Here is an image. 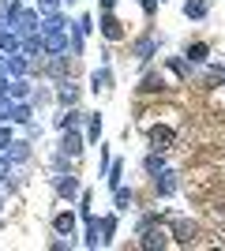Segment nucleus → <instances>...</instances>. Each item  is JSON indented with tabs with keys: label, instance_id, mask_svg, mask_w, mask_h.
<instances>
[{
	"label": "nucleus",
	"instance_id": "nucleus-12",
	"mask_svg": "<svg viewBox=\"0 0 225 251\" xmlns=\"http://www.w3.org/2000/svg\"><path fill=\"white\" fill-rule=\"evenodd\" d=\"M154 52H158V38H154V34H143L139 42H135V56H139V60L147 64L150 56H154Z\"/></svg>",
	"mask_w": 225,
	"mask_h": 251
},
{
	"label": "nucleus",
	"instance_id": "nucleus-23",
	"mask_svg": "<svg viewBox=\"0 0 225 251\" xmlns=\"http://www.w3.org/2000/svg\"><path fill=\"white\" fill-rule=\"evenodd\" d=\"M169 72H173V75H180V79H188V75H192V64L180 60V56H173V60H169Z\"/></svg>",
	"mask_w": 225,
	"mask_h": 251
},
{
	"label": "nucleus",
	"instance_id": "nucleus-34",
	"mask_svg": "<svg viewBox=\"0 0 225 251\" xmlns=\"http://www.w3.org/2000/svg\"><path fill=\"white\" fill-rule=\"evenodd\" d=\"M143 4V11H147V15H154V8H158V0H139Z\"/></svg>",
	"mask_w": 225,
	"mask_h": 251
},
{
	"label": "nucleus",
	"instance_id": "nucleus-24",
	"mask_svg": "<svg viewBox=\"0 0 225 251\" xmlns=\"http://www.w3.org/2000/svg\"><path fill=\"white\" fill-rule=\"evenodd\" d=\"M120 176H124V161H113V165H109V173H105L109 188H117V184H120Z\"/></svg>",
	"mask_w": 225,
	"mask_h": 251
},
{
	"label": "nucleus",
	"instance_id": "nucleus-13",
	"mask_svg": "<svg viewBox=\"0 0 225 251\" xmlns=\"http://www.w3.org/2000/svg\"><path fill=\"white\" fill-rule=\"evenodd\" d=\"M8 98H11V101H26V98H30L26 75H19V79H11V83H8Z\"/></svg>",
	"mask_w": 225,
	"mask_h": 251
},
{
	"label": "nucleus",
	"instance_id": "nucleus-15",
	"mask_svg": "<svg viewBox=\"0 0 225 251\" xmlns=\"http://www.w3.org/2000/svg\"><path fill=\"white\" fill-rule=\"evenodd\" d=\"M113 86V72H109V64H101L94 75H90V90H109Z\"/></svg>",
	"mask_w": 225,
	"mask_h": 251
},
{
	"label": "nucleus",
	"instance_id": "nucleus-7",
	"mask_svg": "<svg viewBox=\"0 0 225 251\" xmlns=\"http://www.w3.org/2000/svg\"><path fill=\"white\" fill-rule=\"evenodd\" d=\"M56 101L64 105V109H72V105L79 101V86L68 83V79H60V83H56Z\"/></svg>",
	"mask_w": 225,
	"mask_h": 251
},
{
	"label": "nucleus",
	"instance_id": "nucleus-8",
	"mask_svg": "<svg viewBox=\"0 0 225 251\" xmlns=\"http://www.w3.org/2000/svg\"><path fill=\"white\" fill-rule=\"evenodd\" d=\"M0 52H4V56H8V52H19V34L11 30L4 19H0Z\"/></svg>",
	"mask_w": 225,
	"mask_h": 251
},
{
	"label": "nucleus",
	"instance_id": "nucleus-30",
	"mask_svg": "<svg viewBox=\"0 0 225 251\" xmlns=\"http://www.w3.org/2000/svg\"><path fill=\"white\" fill-rule=\"evenodd\" d=\"M8 176H11V157L4 154V150H0V184H4Z\"/></svg>",
	"mask_w": 225,
	"mask_h": 251
},
{
	"label": "nucleus",
	"instance_id": "nucleus-14",
	"mask_svg": "<svg viewBox=\"0 0 225 251\" xmlns=\"http://www.w3.org/2000/svg\"><path fill=\"white\" fill-rule=\"evenodd\" d=\"M158 90H165V79H161L158 72H147L139 79V94H158Z\"/></svg>",
	"mask_w": 225,
	"mask_h": 251
},
{
	"label": "nucleus",
	"instance_id": "nucleus-18",
	"mask_svg": "<svg viewBox=\"0 0 225 251\" xmlns=\"http://www.w3.org/2000/svg\"><path fill=\"white\" fill-rule=\"evenodd\" d=\"M188 64H206V56H210V49H206V42H195V45H188Z\"/></svg>",
	"mask_w": 225,
	"mask_h": 251
},
{
	"label": "nucleus",
	"instance_id": "nucleus-3",
	"mask_svg": "<svg viewBox=\"0 0 225 251\" xmlns=\"http://www.w3.org/2000/svg\"><path fill=\"white\" fill-rule=\"evenodd\" d=\"M98 30H101V38H105V42H120V38H124V23H120L113 11H101Z\"/></svg>",
	"mask_w": 225,
	"mask_h": 251
},
{
	"label": "nucleus",
	"instance_id": "nucleus-9",
	"mask_svg": "<svg viewBox=\"0 0 225 251\" xmlns=\"http://www.w3.org/2000/svg\"><path fill=\"white\" fill-rule=\"evenodd\" d=\"M195 232H199V225L180 218L176 225H173V240H176V244H192V240H195Z\"/></svg>",
	"mask_w": 225,
	"mask_h": 251
},
{
	"label": "nucleus",
	"instance_id": "nucleus-4",
	"mask_svg": "<svg viewBox=\"0 0 225 251\" xmlns=\"http://www.w3.org/2000/svg\"><path fill=\"white\" fill-rule=\"evenodd\" d=\"M56 195H60V199H68L72 202L75 195H79V176H75V173H56Z\"/></svg>",
	"mask_w": 225,
	"mask_h": 251
},
{
	"label": "nucleus",
	"instance_id": "nucleus-19",
	"mask_svg": "<svg viewBox=\"0 0 225 251\" xmlns=\"http://www.w3.org/2000/svg\"><path fill=\"white\" fill-rule=\"evenodd\" d=\"M113 199H117V210H128L131 202H135V191L124 188V184H117V188H113Z\"/></svg>",
	"mask_w": 225,
	"mask_h": 251
},
{
	"label": "nucleus",
	"instance_id": "nucleus-25",
	"mask_svg": "<svg viewBox=\"0 0 225 251\" xmlns=\"http://www.w3.org/2000/svg\"><path fill=\"white\" fill-rule=\"evenodd\" d=\"M161 169H165V161H161V154H158V150H154V154L147 157V173H150V176H158Z\"/></svg>",
	"mask_w": 225,
	"mask_h": 251
},
{
	"label": "nucleus",
	"instance_id": "nucleus-28",
	"mask_svg": "<svg viewBox=\"0 0 225 251\" xmlns=\"http://www.w3.org/2000/svg\"><path fill=\"white\" fill-rule=\"evenodd\" d=\"M90 30H94V19H90V15H79V23H75V34H83V38H86Z\"/></svg>",
	"mask_w": 225,
	"mask_h": 251
},
{
	"label": "nucleus",
	"instance_id": "nucleus-1",
	"mask_svg": "<svg viewBox=\"0 0 225 251\" xmlns=\"http://www.w3.org/2000/svg\"><path fill=\"white\" fill-rule=\"evenodd\" d=\"M68 26L72 23L56 11V15H45V23L38 26L42 30V49L45 52H68Z\"/></svg>",
	"mask_w": 225,
	"mask_h": 251
},
{
	"label": "nucleus",
	"instance_id": "nucleus-2",
	"mask_svg": "<svg viewBox=\"0 0 225 251\" xmlns=\"http://www.w3.org/2000/svg\"><path fill=\"white\" fill-rule=\"evenodd\" d=\"M147 139H150V150H158V154H165V150L176 143V131H173L169 124H154L147 131Z\"/></svg>",
	"mask_w": 225,
	"mask_h": 251
},
{
	"label": "nucleus",
	"instance_id": "nucleus-32",
	"mask_svg": "<svg viewBox=\"0 0 225 251\" xmlns=\"http://www.w3.org/2000/svg\"><path fill=\"white\" fill-rule=\"evenodd\" d=\"M11 147V127H4V120H0V150Z\"/></svg>",
	"mask_w": 225,
	"mask_h": 251
},
{
	"label": "nucleus",
	"instance_id": "nucleus-21",
	"mask_svg": "<svg viewBox=\"0 0 225 251\" xmlns=\"http://www.w3.org/2000/svg\"><path fill=\"white\" fill-rule=\"evenodd\" d=\"M79 120H83V113H79V109L72 105V109H68V113L56 120V127H60V131H64V127H79Z\"/></svg>",
	"mask_w": 225,
	"mask_h": 251
},
{
	"label": "nucleus",
	"instance_id": "nucleus-17",
	"mask_svg": "<svg viewBox=\"0 0 225 251\" xmlns=\"http://www.w3.org/2000/svg\"><path fill=\"white\" fill-rule=\"evenodd\" d=\"M4 154H8L11 161H26V157H30V143H23V139H11V147L4 150Z\"/></svg>",
	"mask_w": 225,
	"mask_h": 251
},
{
	"label": "nucleus",
	"instance_id": "nucleus-6",
	"mask_svg": "<svg viewBox=\"0 0 225 251\" xmlns=\"http://www.w3.org/2000/svg\"><path fill=\"white\" fill-rule=\"evenodd\" d=\"M60 154L64 157H79L83 154V135L75 127H64V139H60Z\"/></svg>",
	"mask_w": 225,
	"mask_h": 251
},
{
	"label": "nucleus",
	"instance_id": "nucleus-26",
	"mask_svg": "<svg viewBox=\"0 0 225 251\" xmlns=\"http://www.w3.org/2000/svg\"><path fill=\"white\" fill-rule=\"evenodd\" d=\"M49 75H53V79H60V75H64V52H53V64H49Z\"/></svg>",
	"mask_w": 225,
	"mask_h": 251
},
{
	"label": "nucleus",
	"instance_id": "nucleus-27",
	"mask_svg": "<svg viewBox=\"0 0 225 251\" xmlns=\"http://www.w3.org/2000/svg\"><path fill=\"white\" fill-rule=\"evenodd\" d=\"M11 105H15V101H11V98H8V90H4V94H0V120H4V124L11 120Z\"/></svg>",
	"mask_w": 225,
	"mask_h": 251
},
{
	"label": "nucleus",
	"instance_id": "nucleus-5",
	"mask_svg": "<svg viewBox=\"0 0 225 251\" xmlns=\"http://www.w3.org/2000/svg\"><path fill=\"white\" fill-rule=\"evenodd\" d=\"M139 248H147V251H154V248H169V232L150 225V229L139 232Z\"/></svg>",
	"mask_w": 225,
	"mask_h": 251
},
{
	"label": "nucleus",
	"instance_id": "nucleus-11",
	"mask_svg": "<svg viewBox=\"0 0 225 251\" xmlns=\"http://www.w3.org/2000/svg\"><path fill=\"white\" fill-rule=\"evenodd\" d=\"M154 188H158V195H173V191H176V173H173V169H161L158 176H154Z\"/></svg>",
	"mask_w": 225,
	"mask_h": 251
},
{
	"label": "nucleus",
	"instance_id": "nucleus-31",
	"mask_svg": "<svg viewBox=\"0 0 225 251\" xmlns=\"http://www.w3.org/2000/svg\"><path fill=\"white\" fill-rule=\"evenodd\" d=\"M38 8H42L45 15H56V11H60V0H38Z\"/></svg>",
	"mask_w": 225,
	"mask_h": 251
},
{
	"label": "nucleus",
	"instance_id": "nucleus-22",
	"mask_svg": "<svg viewBox=\"0 0 225 251\" xmlns=\"http://www.w3.org/2000/svg\"><path fill=\"white\" fill-rule=\"evenodd\" d=\"M117 236V214H109V218H101V244H109Z\"/></svg>",
	"mask_w": 225,
	"mask_h": 251
},
{
	"label": "nucleus",
	"instance_id": "nucleus-36",
	"mask_svg": "<svg viewBox=\"0 0 225 251\" xmlns=\"http://www.w3.org/2000/svg\"><path fill=\"white\" fill-rule=\"evenodd\" d=\"M0 210H4V199H0Z\"/></svg>",
	"mask_w": 225,
	"mask_h": 251
},
{
	"label": "nucleus",
	"instance_id": "nucleus-29",
	"mask_svg": "<svg viewBox=\"0 0 225 251\" xmlns=\"http://www.w3.org/2000/svg\"><path fill=\"white\" fill-rule=\"evenodd\" d=\"M86 139H90V143L101 139V116H90V131H86Z\"/></svg>",
	"mask_w": 225,
	"mask_h": 251
},
{
	"label": "nucleus",
	"instance_id": "nucleus-16",
	"mask_svg": "<svg viewBox=\"0 0 225 251\" xmlns=\"http://www.w3.org/2000/svg\"><path fill=\"white\" fill-rule=\"evenodd\" d=\"M206 11H210L206 0H184V15L188 19H206Z\"/></svg>",
	"mask_w": 225,
	"mask_h": 251
},
{
	"label": "nucleus",
	"instance_id": "nucleus-35",
	"mask_svg": "<svg viewBox=\"0 0 225 251\" xmlns=\"http://www.w3.org/2000/svg\"><path fill=\"white\" fill-rule=\"evenodd\" d=\"M117 8V0H101V11H113Z\"/></svg>",
	"mask_w": 225,
	"mask_h": 251
},
{
	"label": "nucleus",
	"instance_id": "nucleus-20",
	"mask_svg": "<svg viewBox=\"0 0 225 251\" xmlns=\"http://www.w3.org/2000/svg\"><path fill=\"white\" fill-rule=\"evenodd\" d=\"M8 124H30V105L15 101V105H11V120H8Z\"/></svg>",
	"mask_w": 225,
	"mask_h": 251
},
{
	"label": "nucleus",
	"instance_id": "nucleus-37",
	"mask_svg": "<svg viewBox=\"0 0 225 251\" xmlns=\"http://www.w3.org/2000/svg\"><path fill=\"white\" fill-rule=\"evenodd\" d=\"M68 4H72V0H68Z\"/></svg>",
	"mask_w": 225,
	"mask_h": 251
},
{
	"label": "nucleus",
	"instance_id": "nucleus-10",
	"mask_svg": "<svg viewBox=\"0 0 225 251\" xmlns=\"http://www.w3.org/2000/svg\"><path fill=\"white\" fill-rule=\"evenodd\" d=\"M53 229H56V236H75V214L72 210H60L53 218Z\"/></svg>",
	"mask_w": 225,
	"mask_h": 251
},
{
	"label": "nucleus",
	"instance_id": "nucleus-33",
	"mask_svg": "<svg viewBox=\"0 0 225 251\" xmlns=\"http://www.w3.org/2000/svg\"><path fill=\"white\" fill-rule=\"evenodd\" d=\"M206 79L210 83H225V68H206Z\"/></svg>",
	"mask_w": 225,
	"mask_h": 251
}]
</instances>
